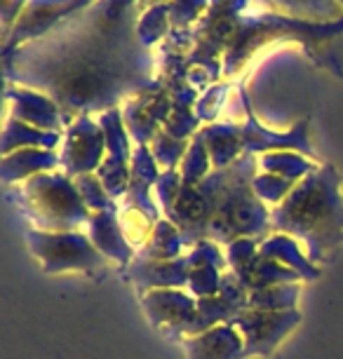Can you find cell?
Here are the masks:
<instances>
[{
	"label": "cell",
	"mask_w": 343,
	"mask_h": 359,
	"mask_svg": "<svg viewBox=\"0 0 343 359\" xmlns=\"http://www.w3.org/2000/svg\"><path fill=\"white\" fill-rule=\"evenodd\" d=\"M137 294L151 327L170 341H184L198 315V298L186 289H149Z\"/></svg>",
	"instance_id": "cell-7"
},
{
	"label": "cell",
	"mask_w": 343,
	"mask_h": 359,
	"mask_svg": "<svg viewBox=\"0 0 343 359\" xmlns=\"http://www.w3.org/2000/svg\"><path fill=\"white\" fill-rule=\"evenodd\" d=\"M273 233L292 235L322 268L343 247V179L334 165H318L271 209Z\"/></svg>",
	"instance_id": "cell-3"
},
{
	"label": "cell",
	"mask_w": 343,
	"mask_h": 359,
	"mask_svg": "<svg viewBox=\"0 0 343 359\" xmlns=\"http://www.w3.org/2000/svg\"><path fill=\"white\" fill-rule=\"evenodd\" d=\"M188 146H191V141L174 139L172 134H167L165 130H160L156 137H153L151 144H149L153 158H156V162L160 165L163 172H167V169H179L181 167V162H184V158H186Z\"/></svg>",
	"instance_id": "cell-25"
},
{
	"label": "cell",
	"mask_w": 343,
	"mask_h": 359,
	"mask_svg": "<svg viewBox=\"0 0 343 359\" xmlns=\"http://www.w3.org/2000/svg\"><path fill=\"white\" fill-rule=\"evenodd\" d=\"M87 19V26L47 33L5 57V80L55 99L69 125L120 108L158 80L149 47L137 36L139 19L130 12L109 19L99 5Z\"/></svg>",
	"instance_id": "cell-1"
},
{
	"label": "cell",
	"mask_w": 343,
	"mask_h": 359,
	"mask_svg": "<svg viewBox=\"0 0 343 359\" xmlns=\"http://www.w3.org/2000/svg\"><path fill=\"white\" fill-rule=\"evenodd\" d=\"M62 172L71 179L83 174H97L106 160V134L92 115H80L64 130V141L59 148Z\"/></svg>",
	"instance_id": "cell-8"
},
{
	"label": "cell",
	"mask_w": 343,
	"mask_h": 359,
	"mask_svg": "<svg viewBox=\"0 0 343 359\" xmlns=\"http://www.w3.org/2000/svg\"><path fill=\"white\" fill-rule=\"evenodd\" d=\"M245 338V355L250 357H271L278 345L301 324L299 310H242L231 322Z\"/></svg>",
	"instance_id": "cell-9"
},
{
	"label": "cell",
	"mask_w": 343,
	"mask_h": 359,
	"mask_svg": "<svg viewBox=\"0 0 343 359\" xmlns=\"http://www.w3.org/2000/svg\"><path fill=\"white\" fill-rule=\"evenodd\" d=\"M5 99H8V104H10V111H8L10 118H17V120H22V123L38 127V130H45V132H64L66 127H69L62 108L57 106V101L50 99L43 92L8 83Z\"/></svg>",
	"instance_id": "cell-12"
},
{
	"label": "cell",
	"mask_w": 343,
	"mask_h": 359,
	"mask_svg": "<svg viewBox=\"0 0 343 359\" xmlns=\"http://www.w3.org/2000/svg\"><path fill=\"white\" fill-rule=\"evenodd\" d=\"M123 111L125 127L130 132L134 144L149 146L153 137L163 130L167 118L172 113V94L165 87L163 80H156L151 87H146L144 92L134 94L120 106Z\"/></svg>",
	"instance_id": "cell-10"
},
{
	"label": "cell",
	"mask_w": 343,
	"mask_h": 359,
	"mask_svg": "<svg viewBox=\"0 0 343 359\" xmlns=\"http://www.w3.org/2000/svg\"><path fill=\"white\" fill-rule=\"evenodd\" d=\"M26 245L36 256L47 275L62 273H102L109 266V259L92 245L85 230L76 233H45V230H29Z\"/></svg>",
	"instance_id": "cell-6"
},
{
	"label": "cell",
	"mask_w": 343,
	"mask_h": 359,
	"mask_svg": "<svg viewBox=\"0 0 343 359\" xmlns=\"http://www.w3.org/2000/svg\"><path fill=\"white\" fill-rule=\"evenodd\" d=\"M259 155H242L228 167L212 169L198 186L181 184L165 219L181 230L186 249L212 240L228 247L242 237L264 240L273 233L271 207L254 193Z\"/></svg>",
	"instance_id": "cell-2"
},
{
	"label": "cell",
	"mask_w": 343,
	"mask_h": 359,
	"mask_svg": "<svg viewBox=\"0 0 343 359\" xmlns=\"http://www.w3.org/2000/svg\"><path fill=\"white\" fill-rule=\"evenodd\" d=\"M212 158L207 153V146L198 137L191 139V146L186 151V158L181 162L179 174H181V184L184 186H198L207 174L212 172Z\"/></svg>",
	"instance_id": "cell-24"
},
{
	"label": "cell",
	"mask_w": 343,
	"mask_h": 359,
	"mask_svg": "<svg viewBox=\"0 0 343 359\" xmlns=\"http://www.w3.org/2000/svg\"><path fill=\"white\" fill-rule=\"evenodd\" d=\"M76 188L83 198L85 207L90 212H104V209H111V207H118V202L111 198L109 191L104 188V184L99 181L97 174H83V176H76Z\"/></svg>",
	"instance_id": "cell-27"
},
{
	"label": "cell",
	"mask_w": 343,
	"mask_h": 359,
	"mask_svg": "<svg viewBox=\"0 0 343 359\" xmlns=\"http://www.w3.org/2000/svg\"><path fill=\"white\" fill-rule=\"evenodd\" d=\"M228 90H231V83H214L205 94H200L198 101H195V115L200 118V123L203 125L217 123L221 106H224V101L228 97Z\"/></svg>",
	"instance_id": "cell-29"
},
{
	"label": "cell",
	"mask_w": 343,
	"mask_h": 359,
	"mask_svg": "<svg viewBox=\"0 0 343 359\" xmlns=\"http://www.w3.org/2000/svg\"><path fill=\"white\" fill-rule=\"evenodd\" d=\"M64 141V132H45L38 127H31L17 118H5L3 137H0V153L10 155L22 148H47V151H57Z\"/></svg>",
	"instance_id": "cell-19"
},
{
	"label": "cell",
	"mask_w": 343,
	"mask_h": 359,
	"mask_svg": "<svg viewBox=\"0 0 343 359\" xmlns=\"http://www.w3.org/2000/svg\"><path fill=\"white\" fill-rule=\"evenodd\" d=\"M179 193H181V174H179V169H167V172L160 174L158 184H156V200H158L163 216L170 212V207L174 205V200L179 198Z\"/></svg>",
	"instance_id": "cell-31"
},
{
	"label": "cell",
	"mask_w": 343,
	"mask_h": 359,
	"mask_svg": "<svg viewBox=\"0 0 343 359\" xmlns=\"http://www.w3.org/2000/svg\"><path fill=\"white\" fill-rule=\"evenodd\" d=\"M90 3L92 0H29L22 17L15 22V29L5 40L3 57H8V54L19 50L26 43H33V40L47 36L59 19L87 8Z\"/></svg>",
	"instance_id": "cell-11"
},
{
	"label": "cell",
	"mask_w": 343,
	"mask_h": 359,
	"mask_svg": "<svg viewBox=\"0 0 343 359\" xmlns=\"http://www.w3.org/2000/svg\"><path fill=\"white\" fill-rule=\"evenodd\" d=\"M87 237L92 240V245L102 252L106 259L116 263L118 268H125L137 259V249H134L123 233L118 219V207L104 209V212H94L87 221L85 228Z\"/></svg>",
	"instance_id": "cell-15"
},
{
	"label": "cell",
	"mask_w": 343,
	"mask_h": 359,
	"mask_svg": "<svg viewBox=\"0 0 343 359\" xmlns=\"http://www.w3.org/2000/svg\"><path fill=\"white\" fill-rule=\"evenodd\" d=\"M120 277L137 291L149 289H186L188 287V254L172 261L134 259L130 266L118 268Z\"/></svg>",
	"instance_id": "cell-14"
},
{
	"label": "cell",
	"mask_w": 343,
	"mask_h": 359,
	"mask_svg": "<svg viewBox=\"0 0 343 359\" xmlns=\"http://www.w3.org/2000/svg\"><path fill=\"white\" fill-rule=\"evenodd\" d=\"M170 26H172L170 24V5H167V3L153 5V8L146 10L144 15L139 17V22H137V36L141 40V45L151 50L158 40L170 36V33H167Z\"/></svg>",
	"instance_id": "cell-23"
},
{
	"label": "cell",
	"mask_w": 343,
	"mask_h": 359,
	"mask_svg": "<svg viewBox=\"0 0 343 359\" xmlns=\"http://www.w3.org/2000/svg\"><path fill=\"white\" fill-rule=\"evenodd\" d=\"M186 254V242L181 230L170 219H160L153 228L144 247L137 252V259L144 261H172Z\"/></svg>",
	"instance_id": "cell-20"
},
{
	"label": "cell",
	"mask_w": 343,
	"mask_h": 359,
	"mask_svg": "<svg viewBox=\"0 0 343 359\" xmlns=\"http://www.w3.org/2000/svg\"><path fill=\"white\" fill-rule=\"evenodd\" d=\"M294 186H297L294 181H287L278 174H268V172H259L257 179H254V193H257V198L271 209L278 207L280 202L294 191Z\"/></svg>",
	"instance_id": "cell-28"
},
{
	"label": "cell",
	"mask_w": 343,
	"mask_h": 359,
	"mask_svg": "<svg viewBox=\"0 0 343 359\" xmlns=\"http://www.w3.org/2000/svg\"><path fill=\"white\" fill-rule=\"evenodd\" d=\"M186 359H247L245 338L233 324H221L205 334L181 341Z\"/></svg>",
	"instance_id": "cell-16"
},
{
	"label": "cell",
	"mask_w": 343,
	"mask_h": 359,
	"mask_svg": "<svg viewBox=\"0 0 343 359\" xmlns=\"http://www.w3.org/2000/svg\"><path fill=\"white\" fill-rule=\"evenodd\" d=\"M313 169H318V162L297 151H271L259 155V172L278 174L282 179L294 181V184L306 179Z\"/></svg>",
	"instance_id": "cell-21"
},
{
	"label": "cell",
	"mask_w": 343,
	"mask_h": 359,
	"mask_svg": "<svg viewBox=\"0 0 343 359\" xmlns=\"http://www.w3.org/2000/svg\"><path fill=\"white\" fill-rule=\"evenodd\" d=\"M299 296H301V282L275 284V287L247 291V310H268V313L297 310Z\"/></svg>",
	"instance_id": "cell-22"
},
{
	"label": "cell",
	"mask_w": 343,
	"mask_h": 359,
	"mask_svg": "<svg viewBox=\"0 0 343 359\" xmlns=\"http://www.w3.org/2000/svg\"><path fill=\"white\" fill-rule=\"evenodd\" d=\"M15 202L33 230L45 233H76L85 230L92 212L80 198L76 181L62 169L43 172L17 186Z\"/></svg>",
	"instance_id": "cell-5"
},
{
	"label": "cell",
	"mask_w": 343,
	"mask_h": 359,
	"mask_svg": "<svg viewBox=\"0 0 343 359\" xmlns=\"http://www.w3.org/2000/svg\"><path fill=\"white\" fill-rule=\"evenodd\" d=\"M118 219H120V226H123L127 242L139 252V249L149 242L153 228H156V221H151L149 216H144L141 212H137V209H127V207H118Z\"/></svg>",
	"instance_id": "cell-26"
},
{
	"label": "cell",
	"mask_w": 343,
	"mask_h": 359,
	"mask_svg": "<svg viewBox=\"0 0 343 359\" xmlns=\"http://www.w3.org/2000/svg\"><path fill=\"white\" fill-rule=\"evenodd\" d=\"M238 94L242 101V111H245L242 123L203 125V130L195 134L207 146L214 169L233 165L242 155H264L271 151H297L315 162L320 160V155L315 153L311 144V123H308V118L299 120L287 132H273L259 123L257 113L252 108L250 94L242 85L238 87Z\"/></svg>",
	"instance_id": "cell-4"
},
{
	"label": "cell",
	"mask_w": 343,
	"mask_h": 359,
	"mask_svg": "<svg viewBox=\"0 0 343 359\" xmlns=\"http://www.w3.org/2000/svg\"><path fill=\"white\" fill-rule=\"evenodd\" d=\"M170 24L172 29H184L193 24L203 12L210 8V0H170Z\"/></svg>",
	"instance_id": "cell-30"
},
{
	"label": "cell",
	"mask_w": 343,
	"mask_h": 359,
	"mask_svg": "<svg viewBox=\"0 0 343 359\" xmlns=\"http://www.w3.org/2000/svg\"><path fill=\"white\" fill-rule=\"evenodd\" d=\"M188 254V287L186 291L195 298L217 296L221 291V280L228 270L226 247L219 242L205 240L186 249Z\"/></svg>",
	"instance_id": "cell-13"
},
{
	"label": "cell",
	"mask_w": 343,
	"mask_h": 359,
	"mask_svg": "<svg viewBox=\"0 0 343 359\" xmlns=\"http://www.w3.org/2000/svg\"><path fill=\"white\" fill-rule=\"evenodd\" d=\"M62 169L59 151H47V148H22L10 155H3L0 162V181L5 186H19L24 181L43 172H55Z\"/></svg>",
	"instance_id": "cell-17"
},
{
	"label": "cell",
	"mask_w": 343,
	"mask_h": 359,
	"mask_svg": "<svg viewBox=\"0 0 343 359\" xmlns=\"http://www.w3.org/2000/svg\"><path fill=\"white\" fill-rule=\"evenodd\" d=\"M259 254L266 256V259L278 261L287 268H292L294 273H299L306 282L318 280L320 273H322V268L315 266V263L308 259L304 245H301L297 237H292V235L271 233L259 242Z\"/></svg>",
	"instance_id": "cell-18"
}]
</instances>
